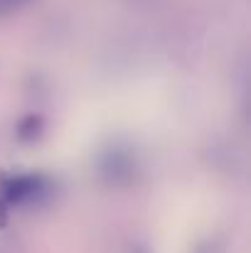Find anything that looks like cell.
I'll list each match as a JSON object with an SVG mask.
<instances>
[{
    "mask_svg": "<svg viewBox=\"0 0 251 253\" xmlns=\"http://www.w3.org/2000/svg\"><path fill=\"white\" fill-rule=\"evenodd\" d=\"M57 197V179L45 172L0 174V204L12 209H40Z\"/></svg>",
    "mask_w": 251,
    "mask_h": 253,
    "instance_id": "cell-1",
    "label": "cell"
},
{
    "mask_svg": "<svg viewBox=\"0 0 251 253\" xmlns=\"http://www.w3.org/2000/svg\"><path fill=\"white\" fill-rule=\"evenodd\" d=\"M96 169L111 187H128L138 177V158L126 145H108L101 150Z\"/></svg>",
    "mask_w": 251,
    "mask_h": 253,
    "instance_id": "cell-2",
    "label": "cell"
},
{
    "mask_svg": "<svg viewBox=\"0 0 251 253\" xmlns=\"http://www.w3.org/2000/svg\"><path fill=\"white\" fill-rule=\"evenodd\" d=\"M45 133H47V118H45L42 113H27V116H22V118L12 126V138H15V143H17V145H25V148L40 143V140L45 138Z\"/></svg>",
    "mask_w": 251,
    "mask_h": 253,
    "instance_id": "cell-3",
    "label": "cell"
},
{
    "mask_svg": "<svg viewBox=\"0 0 251 253\" xmlns=\"http://www.w3.org/2000/svg\"><path fill=\"white\" fill-rule=\"evenodd\" d=\"M7 221H10V209L0 204V229H2V226H7Z\"/></svg>",
    "mask_w": 251,
    "mask_h": 253,
    "instance_id": "cell-4",
    "label": "cell"
}]
</instances>
